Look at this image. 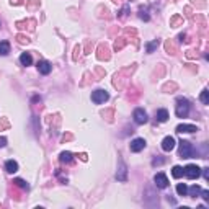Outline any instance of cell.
Wrapping results in <instances>:
<instances>
[{"label": "cell", "mask_w": 209, "mask_h": 209, "mask_svg": "<svg viewBox=\"0 0 209 209\" xmlns=\"http://www.w3.org/2000/svg\"><path fill=\"white\" fill-rule=\"evenodd\" d=\"M189 101L186 98H182L180 97L177 100V110H175V113H177V116L178 118H186L188 116V113H189Z\"/></svg>", "instance_id": "cell-1"}, {"label": "cell", "mask_w": 209, "mask_h": 209, "mask_svg": "<svg viewBox=\"0 0 209 209\" xmlns=\"http://www.w3.org/2000/svg\"><path fill=\"white\" fill-rule=\"evenodd\" d=\"M194 150L193 149V145L189 144L188 141H182L180 142V157H182V159H191V157L194 155Z\"/></svg>", "instance_id": "cell-2"}, {"label": "cell", "mask_w": 209, "mask_h": 209, "mask_svg": "<svg viewBox=\"0 0 209 209\" xmlns=\"http://www.w3.org/2000/svg\"><path fill=\"white\" fill-rule=\"evenodd\" d=\"M183 175L189 180H196L199 175H201V168H199L198 165H186V167L183 168Z\"/></svg>", "instance_id": "cell-3"}, {"label": "cell", "mask_w": 209, "mask_h": 209, "mask_svg": "<svg viewBox=\"0 0 209 209\" xmlns=\"http://www.w3.org/2000/svg\"><path fill=\"white\" fill-rule=\"evenodd\" d=\"M108 98H110V95H108L106 90H95V92L92 93V101L97 103V105L105 103Z\"/></svg>", "instance_id": "cell-4"}, {"label": "cell", "mask_w": 209, "mask_h": 209, "mask_svg": "<svg viewBox=\"0 0 209 209\" xmlns=\"http://www.w3.org/2000/svg\"><path fill=\"white\" fill-rule=\"evenodd\" d=\"M132 116H134V121L137 123V124H145V123L149 121V118H147V113L142 110V108H137Z\"/></svg>", "instance_id": "cell-5"}, {"label": "cell", "mask_w": 209, "mask_h": 209, "mask_svg": "<svg viewBox=\"0 0 209 209\" xmlns=\"http://www.w3.org/2000/svg\"><path fill=\"white\" fill-rule=\"evenodd\" d=\"M154 182H155V185H157V188H167L168 186V178H167V175L165 173H157L155 177H154Z\"/></svg>", "instance_id": "cell-6"}, {"label": "cell", "mask_w": 209, "mask_h": 209, "mask_svg": "<svg viewBox=\"0 0 209 209\" xmlns=\"http://www.w3.org/2000/svg\"><path fill=\"white\" fill-rule=\"evenodd\" d=\"M144 147H145V141L142 139V137H137V139H134L131 142V150L132 152H141Z\"/></svg>", "instance_id": "cell-7"}, {"label": "cell", "mask_w": 209, "mask_h": 209, "mask_svg": "<svg viewBox=\"0 0 209 209\" xmlns=\"http://www.w3.org/2000/svg\"><path fill=\"white\" fill-rule=\"evenodd\" d=\"M162 149H163L165 152H170V150L175 149V139H173L172 136H167V137L162 141Z\"/></svg>", "instance_id": "cell-8"}, {"label": "cell", "mask_w": 209, "mask_h": 209, "mask_svg": "<svg viewBox=\"0 0 209 209\" xmlns=\"http://www.w3.org/2000/svg\"><path fill=\"white\" fill-rule=\"evenodd\" d=\"M116 180L118 182H126L127 180V168L124 163H119V168H118V173H116Z\"/></svg>", "instance_id": "cell-9"}, {"label": "cell", "mask_w": 209, "mask_h": 209, "mask_svg": "<svg viewBox=\"0 0 209 209\" xmlns=\"http://www.w3.org/2000/svg\"><path fill=\"white\" fill-rule=\"evenodd\" d=\"M51 69H52V65L47 62V61H39V62H38V70H39L42 75H47L51 72Z\"/></svg>", "instance_id": "cell-10"}, {"label": "cell", "mask_w": 209, "mask_h": 209, "mask_svg": "<svg viewBox=\"0 0 209 209\" xmlns=\"http://www.w3.org/2000/svg\"><path fill=\"white\" fill-rule=\"evenodd\" d=\"M194 131H198L196 129V126H193V124H180L177 126V132H194Z\"/></svg>", "instance_id": "cell-11"}, {"label": "cell", "mask_w": 209, "mask_h": 209, "mask_svg": "<svg viewBox=\"0 0 209 209\" xmlns=\"http://www.w3.org/2000/svg\"><path fill=\"white\" fill-rule=\"evenodd\" d=\"M5 170H7L8 173H15V172H18V163L15 162V160H7Z\"/></svg>", "instance_id": "cell-12"}, {"label": "cell", "mask_w": 209, "mask_h": 209, "mask_svg": "<svg viewBox=\"0 0 209 209\" xmlns=\"http://www.w3.org/2000/svg\"><path fill=\"white\" fill-rule=\"evenodd\" d=\"M155 118H157V121H159V123H165L168 119V111L167 110H159L155 113Z\"/></svg>", "instance_id": "cell-13"}, {"label": "cell", "mask_w": 209, "mask_h": 209, "mask_svg": "<svg viewBox=\"0 0 209 209\" xmlns=\"http://www.w3.org/2000/svg\"><path fill=\"white\" fill-rule=\"evenodd\" d=\"M20 62H21L23 65H31V62H33V57H31V54H30V52H23V54L20 56Z\"/></svg>", "instance_id": "cell-14"}, {"label": "cell", "mask_w": 209, "mask_h": 209, "mask_svg": "<svg viewBox=\"0 0 209 209\" xmlns=\"http://www.w3.org/2000/svg\"><path fill=\"white\" fill-rule=\"evenodd\" d=\"M10 52V42L8 41H0V56H7Z\"/></svg>", "instance_id": "cell-15"}, {"label": "cell", "mask_w": 209, "mask_h": 209, "mask_svg": "<svg viewBox=\"0 0 209 209\" xmlns=\"http://www.w3.org/2000/svg\"><path fill=\"white\" fill-rule=\"evenodd\" d=\"M159 44H160V41L159 39H154L152 42H147L145 44V49H147V52H154L157 47H159Z\"/></svg>", "instance_id": "cell-16"}, {"label": "cell", "mask_w": 209, "mask_h": 209, "mask_svg": "<svg viewBox=\"0 0 209 209\" xmlns=\"http://www.w3.org/2000/svg\"><path fill=\"white\" fill-rule=\"evenodd\" d=\"M74 160V155L70 154V152H62L61 154V162H64V163H70Z\"/></svg>", "instance_id": "cell-17"}, {"label": "cell", "mask_w": 209, "mask_h": 209, "mask_svg": "<svg viewBox=\"0 0 209 209\" xmlns=\"http://www.w3.org/2000/svg\"><path fill=\"white\" fill-rule=\"evenodd\" d=\"M100 52H98V59H108L110 57V54H108V47L106 46H100V49H98Z\"/></svg>", "instance_id": "cell-18"}, {"label": "cell", "mask_w": 209, "mask_h": 209, "mask_svg": "<svg viewBox=\"0 0 209 209\" xmlns=\"http://www.w3.org/2000/svg\"><path fill=\"white\" fill-rule=\"evenodd\" d=\"M172 175H173V178H180V177H183V168H182V167H178V165H175L173 170H172Z\"/></svg>", "instance_id": "cell-19"}, {"label": "cell", "mask_w": 209, "mask_h": 209, "mask_svg": "<svg viewBox=\"0 0 209 209\" xmlns=\"http://www.w3.org/2000/svg\"><path fill=\"white\" fill-rule=\"evenodd\" d=\"M13 185H16V186H20V188H23V189H28L30 186H28V183L25 182V180H21V178H15L13 180Z\"/></svg>", "instance_id": "cell-20"}, {"label": "cell", "mask_w": 209, "mask_h": 209, "mask_svg": "<svg viewBox=\"0 0 209 209\" xmlns=\"http://www.w3.org/2000/svg\"><path fill=\"white\" fill-rule=\"evenodd\" d=\"M177 193L180 194V196H185V194L188 193V186L185 183H180L178 186H177Z\"/></svg>", "instance_id": "cell-21"}, {"label": "cell", "mask_w": 209, "mask_h": 209, "mask_svg": "<svg viewBox=\"0 0 209 209\" xmlns=\"http://www.w3.org/2000/svg\"><path fill=\"white\" fill-rule=\"evenodd\" d=\"M201 101H203V105H209V92L206 88L201 92Z\"/></svg>", "instance_id": "cell-22"}, {"label": "cell", "mask_w": 209, "mask_h": 209, "mask_svg": "<svg viewBox=\"0 0 209 209\" xmlns=\"http://www.w3.org/2000/svg\"><path fill=\"white\" fill-rule=\"evenodd\" d=\"M199 191H201V188L196 186V185H193V186L189 188V194H191V196H196V194H198Z\"/></svg>", "instance_id": "cell-23"}, {"label": "cell", "mask_w": 209, "mask_h": 209, "mask_svg": "<svg viewBox=\"0 0 209 209\" xmlns=\"http://www.w3.org/2000/svg\"><path fill=\"white\" fill-rule=\"evenodd\" d=\"M167 51H168V54H175V47H173V44H170V41L167 42Z\"/></svg>", "instance_id": "cell-24"}, {"label": "cell", "mask_w": 209, "mask_h": 209, "mask_svg": "<svg viewBox=\"0 0 209 209\" xmlns=\"http://www.w3.org/2000/svg\"><path fill=\"white\" fill-rule=\"evenodd\" d=\"M199 193L203 194V198L206 199V201H209V191H206V189H201V191H199Z\"/></svg>", "instance_id": "cell-25"}, {"label": "cell", "mask_w": 209, "mask_h": 209, "mask_svg": "<svg viewBox=\"0 0 209 209\" xmlns=\"http://www.w3.org/2000/svg\"><path fill=\"white\" fill-rule=\"evenodd\" d=\"M18 41H20L21 44H25V42H30V39H26V38H25V36H21V35L18 36Z\"/></svg>", "instance_id": "cell-26"}, {"label": "cell", "mask_w": 209, "mask_h": 209, "mask_svg": "<svg viewBox=\"0 0 209 209\" xmlns=\"http://www.w3.org/2000/svg\"><path fill=\"white\" fill-rule=\"evenodd\" d=\"M7 145V139L5 137H0V147H5Z\"/></svg>", "instance_id": "cell-27"}, {"label": "cell", "mask_w": 209, "mask_h": 209, "mask_svg": "<svg viewBox=\"0 0 209 209\" xmlns=\"http://www.w3.org/2000/svg\"><path fill=\"white\" fill-rule=\"evenodd\" d=\"M157 163H163V159H154V162H152V165H157Z\"/></svg>", "instance_id": "cell-28"}, {"label": "cell", "mask_w": 209, "mask_h": 209, "mask_svg": "<svg viewBox=\"0 0 209 209\" xmlns=\"http://www.w3.org/2000/svg\"><path fill=\"white\" fill-rule=\"evenodd\" d=\"M203 175H204V178L209 180V170L207 168H203Z\"/></svg>", "instance_id": "cell-29"}]
</instances>
